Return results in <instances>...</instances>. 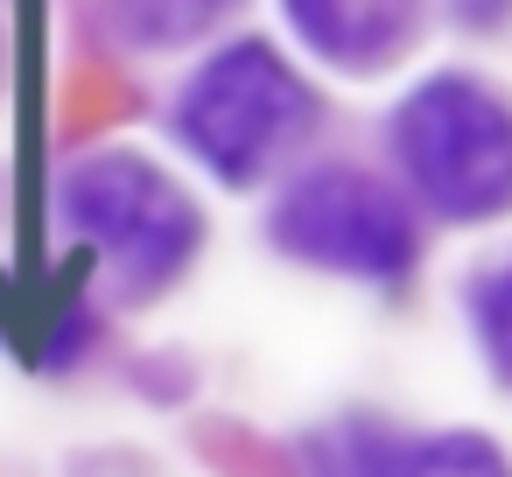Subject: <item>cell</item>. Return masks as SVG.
<instances>
[{"instance_id": "7a4b0ae2", "label": "cell", "mask_w": 512, "mask_h": 477, "mask_svg": "<svg viewBox=\"0 0 512 477\" xmlns=\"http://www.w3.org/2000/svg\"><path fill=\"white\" fill-rule=\"evenodd\" d=\"M176 127H183V148L218 183H253L309 127V85L267 43H232L190 78Z\"/></svg>"}, {"instance_id": "277c9868", "label": "cell", "mask_w": 512, "mask_h": 477, "mask_svg": "<svg viewBox=\"0 0 512 477\" xmlns=\"http://www.w3.org/2000/svg\"><path fill=\"white\" fill-rule=\"evenodd\" d=\"M274 246L309 267L358 274V281H400L414 267V225H407L400 197L358 169L302 176L274 204Z\"/></svg>"}, {"instance_id": "ba28073f", "label": "cell", "mask_w": 512, "mask_h": 477, "mask_svg": "<svg viewBox=\"0 0 512 477\" xmlns=\"http://www.w3.org/2000/svg\"><path fill=\"white\" fill-rule=\"evenodd\" d=\"M470 330H477L484 365L512 386V260H505V267H491V274L470 288Z\"/></svg>"}, {"instance_id": "52a82bcc", "label": "cell", "mask_w": 512, "mask_h": 477, "mask_svg": "<svg viewBox=\"0 0 512 477\" xmlns=\"http://www.w3.org/2000/svg\"><path fill=\"white\" fill-rule=\"evenodd\" d=\"M372 477H512V470L484 435H428V442L386 449Z\"/></svg>"}, {"instance_id": "5b68a950", "label": "cell", "mask_w": 512, "mask_h": 477, "mask_svg": "<svg viewBox=\"0 0 512 477\" xmlns=\"http://www.w3.org/2000/svg\"><path fill=\"white\" fill-rule=\"evenodd\" d=\"M281 8L295 36L344 71H372L414 36V0H281Z\"/></svg>"}, {"instance_id": "6da1fadb", "label": "cell", "mask_w": 512, "mask_h": 477, "mask_svg": "<svg viewBox=\"0 0 512 477\" xmlns=\"http://www.w3.org/2000/svg\"><path fill=\"white\" fill-rule=\"evenodd\" d=\"M393 155L421 190V204L442 211L449 225L512 211V106L463 71H442L400 99Z\"/></svg>"}, {"instance_id": "9c48e42d", "label": "cell", "mask_w": 512, "mask_h": 477, "mask_svg": "<svg viewBox=\"0 0 512 477\" xmlns=\"http://www.w3.org/2000/svg\"><path fill=\"white\" fill-rule=\"evenodd\" d=\"M505 8H512V0H456V15H463V22H498Z\"/></svg>"}, {"instance_id": "3957f363", "label": "cell", "mask_w": 512, "mask_h": 477, "mask_svg": "<svg viewBox=\"0 0 512 477\" xmlns=\"http://www.w3.org/2000/svg\"><path fill=\"white\" fill-rule=\"evenodd\" d=\"M64 218L127 288H162L197 253V204L141 155L78 162L64 176Z\"/></svg>"}, {"instance_id": "8992f818", "label": "cell", "mask_w": 512, "mask_h": 477, "mask_svg": "<svg viewBox=\"0 0 512 477\" xmlns=\"http://www.w3.org/2000/svg\"><path fill=\"white\" fill-rule=\"evenodd\" d=\"M225 8L232 0H113L127 43H141V50H183V43L211 36Z\"/></svg>"}]
</instances>
